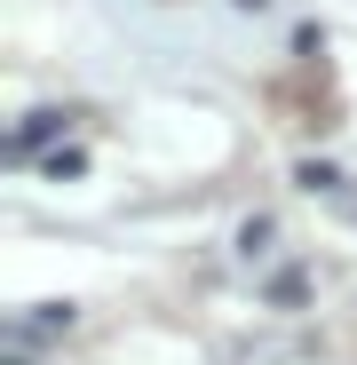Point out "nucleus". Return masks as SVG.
Listing matches in <instances>:
<instances>
[{
	"mask_svg": "<svg viewBox=\"0 0 357 365\" xmlns=\"http://www.w3.org/2000/svg\"><path fill=\"white\" fill-rule=\"evenodd\" d=\"M238 255H247V262H254V255H270V215H254L247 230H238Z\"/></svg>",
	"mask_w": 357,
	"mask_h": 365,
	"instance_id": "f03ea898",
	"label": "nucleus"
},
{
	"mask_svg": "<svg viewBox=\"0 0 357 365\" xmlns=\"http://www.w3.org/2000/svg\"><path fill=\"white\" fill-rule=\"evenodd\" d=\"M64 119H72V111H32V119H24V128L9 135V151H16V159H32V151H40L48 135H64Z\"/></svg>",
	"mask_w": 357,
	"mask_h": 365,
	"instance_id": "f257e3e1",
	"label": "nucleus"
}]
</instances>
